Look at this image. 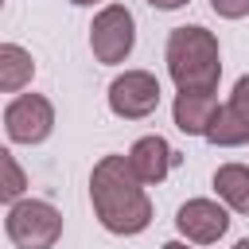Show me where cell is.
<instances>
[{
	"label": "cell",
	"mask_w": 249,
	"mask_h": 249,
	"mask_svg": "<svg viewBox=\"0 0 249 249\" xmlns=\"http://www.w3.org/2000/svg\"><path fill=\"white\" fill-rule=\"evenodd\" d=\"M230 105H233L237 113H245V117H249V74H241V78H237V86H233V93H230Z\"/></svg>",
	"instance_id": "cell-15"
},
{
	"label": "cell",
	"mask_w": 249,
	"mask_h": 249,
	"mask_svg": "<svg viewBox=\"0 0 249 249\" xmlns=\"http://www.w3.org/2000/svg\"><path fill=\"white\" fill-rule=\"evenodd\" d=\"M233 249H249V237H241V241H237V245H233Z\"/></svg>",
	"instance_id": "cell-19"
},
{
	"label": "cell",
	"mask_w": 249,
	"mask_h": 249,
	"mask_svg": "<svg viewBox=\"0 0 249 249\" xmlns=\"http://www.w3.org/2000/svg\"><path fill=\"white\" fill-rule=\"evenodd\" d=\"M206 140H210L214 148H241V144H249V117L237 113V109L226 101V105L218 109V117H214Z\"/></svg>",
	"instance_id": "cell-12"
},
{
	"label": "cell",
	"mask_w": 249,
	"mask_h": 249,
	"mask_svg": "<svg viewBox=\"0 0 249 249\" xmlns=\"http://www.w3.org/2000/svg\"><path fill=\"white\" fill-rule=\"evenodd\" d=\"M0 167H4L0 198H4L8 206H16V202H19V195H23V187H27V179H23V171H19V163H16V156H12V152H0Z\"/></svg>",
	"instance_id": "cell-13"
},
{
	"label": "cell",
	"mask_w": 249,
	"mask_h": 249,
	"mask_svg": "<svg viewBox=\"0 0 249 249\" xmlns=\"http://www.w3.org/2000/svg\"><path fill=\"white\" fill-rule=\"evenodd\" d=\"M152 8H160V12H175V8H183V4H191V0H148Z\"/></svg>",
	"instance_id": "cell-16"
},
{
	"label": "cell",
	"mask_w": 249,
	"mask_h": 249,
	"mask_svg": "<svg viewBox=\"0 0 249 249\" xmlns=\"http://www.w3.org/2000/svg\"><path fill=\"white\" fill-rule=\"evenodd\" d=\"M128 163H132V171H136V179L144 187H156V183H163L171 175V167L179 163V152L156 132V136H140L128 148Z\"/></svg>",
	"instance_id": "cell-8"
},
{
	"label": "cell",
	"mask_w": 249,
	"mask_h": 249,
	"mask_svg": "<svg viewBox=\"0 0 249 249\" xmlns=\"http://www.w3.org/2000/svg\"><path fill=\"white\" fill-rule=\"evenodd\" d=\"M4 233L16 249H51L62 237V214L43 198H19L8 206Z\"/></svg>",
	"instance_id": "cell-3"
},
{
	"label": "cell",
	"mask_w": 249,
	"mask_h": 249,
	"mask_svg": "<svg viewBox=\"0 0 249 249\" xmlns=\"http://www.w3.org/2000/svg\"><path fill=\"white\" fill-rule=\"evenodd\" d=\"M132 47H136V19H132V12L124 4H105L93 16V23H89V51H93V58L105 62V66H117V62H124L132 54Z\"/></svg>",
	"instance_id": "cell-4"
},
{
	"label": "cell",
	"mask_w": 249,
	"mask_h": 249,
	"mask_svg": "<svg viewBox=\"0 0 249 249\" xmlns=\"http://www.w3.org/2000/svg\"><path fill=\"white\" fill-rule=\"evenodd\" d=\"M210 8L222 19H245L249 16V0H210Z\"/></svg>",
	"instance_id": "cell-14"
},
{
	"label": "cell",
	"mask_w": 249,
	"mask_h": 249,
	"mask_svg": "<svg viewBox=\"0 0 249 249\" xmlns=\"http://www.w3.org/2000/svg\"><path fill=\"white\" fill-rule=\"evenodd\" d=\"M214 191L230 210L249 214V167L245 163H222L214 171Z\"/></svg>",
	"instance_id": "cell-10"
},
{
	"label": "cell",
	"mask_w": 249,
	"mask_h": 249,
	"mask_svg": "<svg viewBox=\"0 0 249 249\" xmlns=\"http://www.w3.org/2000/svg\"><path fill=\"white\" fill-rule=\"evenodd\" d=\"M89 202L97 222L117 237H136L152 226V198L128 156H101L89 171Z\"/></svg>",
	"instance_id": "cell-1"
},
{
	"label": "cell",
	"mask_w": 249,
	"mask_h": 249,
	"mask_svg": "<svg viewBox=\"0 0 249 249\" xmlns=\"http://www.w3.org/2000/svg\"><path fill=\"white\" fill-rule=\"evenodd\" d=\"M35 78V58L19 47V43H4L0 47V89L16 93Z\"/></svg>",
	"instance_id": "cell-11"
},
{
	"label": "cell",
	"mask_w": 249,
	"mask_h": 249,
	"mask_svg": "<svg viewBox=\"0 0 249 249\" xmlns=\"http://www.w3.org/2000/svg\"><path fill=\"white\" fill-rule=\"evenodd\" d=\"M160 105V82L148 70H124L109 82V109L121 121H144Z\"/></svg>",
	"instance_id": "cell-5"
},
{
	"label": "cell",
	"mask_w": 249,
	"mask_h": 249,
	"mask_svg": "<svg viewBox=\"0 0 249 249\" xmlns=\"http://www.w3.org/2000/svg\"><path fill=\"white\" fill-rule=\"evenodd\" d=\"M175 226L187 241L195 245H214L226 230H230V206L214 202V198H187L175 214Z\"/></svg>",
	"instance_id": "cell-7"
},
{
	"label": "cell",
	"mask_w": 249,
	"mask_h": 249,
	"mask_svg": "<svg viewBox=\"0 0 249 249\" xmlns=\"http://www.w3.org/2000/svg\"><path fill=\"white\" fill-rule=\"evenodd\" d=\"M218 93L214 89H179L175 93V105H171V117H175V128L187 132V136H206L214 117H218Z\"/></svg>",
	"instance_id": "cell-9"
},
{
	"label": "cell",
	"mask_w": 249,
	"mask_h": 249,
	"mask_svg": "<svg viewBox=\"0 0 249 249\" xmlns=\"http://www.w3.org/2000/svg\"><path fill=\"white\" fill-rule=\"evenodd\" d=\"M54 128V105L43 93H19L4 109V132L12 144H43Z\"/></svg>",
	"instance_id": "cell-6"
},
{
	"label": "cell",
	"mask_w": 249,
	"mask_h": 249,
	"mask_svg": "<svg viewBox=\"0 0 249 249\" xmlns=\"http://www.w3.org/2000/svg\"><path fill=\"white\" fill-rule=\"evenodd\" d=\"M167 74L179 89H218V78H222V51H218V35L198 27V23H187V27H175L167 35Z\"/></svg>",
	"instance_id": "cell-2"
},
{
	"label": "cell",
	"mask_w": 249,
	"mask_h": 249,
	"mask_svg": "<svg viewBox=\"0 0 249 249\" xmlns=\"http://www.w3.org/2000/svg\"><path fill=\"white\" fill-rule=\"evenodd\" d=\"M70 4H78V8H89V4H97V0H70Z\"/></svg>",
	"instance_id": "cell-18"
},
{
	"label": "cell",
	"mask_w": 249,
	"mask_h": 249,
	"mask_svg": "<svg viewBox=\"0 0 249 249\" xmlns=\"http://www.w3.org/2000/svg\"><path fill=\"white\" fill-rule=\"evenodd\" d=\"M160 249H187V245H183V241H163Z\"/></svg>",
	"instance_id": "cell-17"
}]
</instances>
